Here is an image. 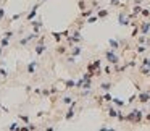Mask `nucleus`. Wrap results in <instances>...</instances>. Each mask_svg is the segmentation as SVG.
Here are the masks:
<instances>
[{"instance_id": "1", "label": "nucleus", "mask_w": 150, "mask_h": 131, "mask_svg": "<svg viewBox=\"0 0 150 131\" xmlns=\"http://www.w3.org/2000/svg\"><path fill=\"white\" fill-rule=\"evenodd\" d=\"M107 57H108V60H110L111 63H116V62H118V58H116V57H115L113 54H110V52L107 54Z\"/></svg>"}, {"instance_id": "2", "label": "nucleus", "mask_w": 150, "mask_h": 131, "mask_svg": "<svg viewBox=\"0 0 150 131\" xmlns=\"http://www.w3.org/2000/svg\"><path fill=\"white\" fill-rule=\"evenodd\" d=\"M110 45H111V49H116V47H118V42H116V41H110Z\"/></svg>"}, {"instance_id": "3", "label": "nucleus", "mask_w": 150, "mask_h": 131, "mask_svg": "<svg viewBox=\"0 0 150 131\" xmlns=\"http://www.w3.org/2000/svg\"><path fill=\"white\" fill-rule=\"evenodd\" d=\"M147 100H148V95H140V102H147Z\"/></svg>"}]
</instances>
